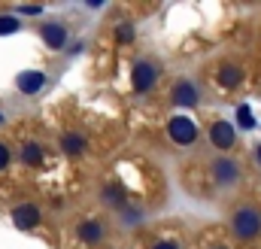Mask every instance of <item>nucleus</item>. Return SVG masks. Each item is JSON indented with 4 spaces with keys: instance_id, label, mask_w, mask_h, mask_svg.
<instances>
[{
    "instance_id": "1",
    "label": "nucleus",
    "mask_w": 261,
    "mask_h": 249,
    "mask_svg": "<svg viewBox=\"0 0 261 249\" xmlns=\"http://www.w3.org/2000/svg\"><path fill=\"white\" fill-rule=\"evenodd\" d=\"M231 225H234V234H237L240 240H252V237L261 231V216H258V210H252V207H240V210L234 213Z\"/></svg>"
},
{
    "instance_id": "2",
    "label": "nucleus",
    "mask_w": 261,
    "mask_h": 249,
    "mask_svg": "<svg viewBox=\"0 0 261 249\" xmlns=\"http://www.w3.org/2000/svg\"><path fill=\"white\" fill-rule=\"evenodd\" d=\"M170 137H173L176 143L189 146V143L197 140V124L192 122V119H186V116H176V119H170Z\"/></svg>"
},
{
    "instance_id": "3",
    "label": "nucleus",
    "mask_w": 261,
    "mask_h": 249,
    "mask_svg": "<svg viewBox=\"0 0 261 249\" xmlns=\"http://www.w3.org/2000/svg\"><path fill=\"white\" fill-rule=\"evenodd\" d=\"M12 222H15V228H21V231L37 228V225H40V210H37L34 204H21V207L12 210Z\"/></svg>"
},
{
    "instance_id": "4",
    "label": "nucleus",
    "mask_w": 261,
    "mask_h": 249,
    "mask_svg": "<svg viewBox=\"0 0 261 249\" xmlns=\"http://www.w3.org/2000/svg\"><path fill=\"white\" fill-rule=\"evenodd\" d=\"M210 140H213L216 149H231L234 146V128H231V122L216 119L213 128H210Z\"/></svg>"
},
{
    "instance_id": "5",
    "label": "nucleus",
    "mask_w": 261,
    "mask_h": 249,
    "mask_svg": "<svg viewBox=\"0 0 261 249\" xmlns=\"http://www.w3.org/2000/svg\"><path fill=\"white\" fill-rule=\"evenodd\" d=\"M213 177H216V183L231 186V183H237V177H240V164H237V161L222 158V161H216V164H213Z\"/></svg>"
},
{
    "instance_id": "6",
    "label": "nucleus",
    "mask_w": 261,
    "mask_h": 249,
    "mask_svg": "<svg viewBox=\"0 0 261 249\" xmlns=\"http://www.w3.org/2000/svg\"><path fill=\"white\" fill-rule=\"evenodd\" d=\"M155 67L146 61H140L137 67H134V73H130V79H134V88L137 91H146V88H152V82H155Z\"/></svg>"
},
{
    "instance_id": "7",
    "label": "nucleus",
    "mask_w": 261,
    "mask_h": 249,
    "mask_svg": "<svg viewBox=\"0 0 261 249\" xmlns=\"http://www.w3.org/2000/svg\"><path fill=\"white\" fill-rule=\"evenodd\" d=\"M43 40H46V46H49V49H64V43H67L64 24H58V21L43 24Z\"/></svg>"
},
{
    "instance_id": "8",
    "label": "nucleus",
    "mask_w": 261,
    "mask_h": 249,
    "mask_svg": "<svg viewBox=\"0 0 261 249\" xmlns=\"http://www.w3.org/2000/svg\"><path fill=\"white\" fill-rule=\"evenodd\" d=\"M43 82H46V76H43L40 70H28V73H18V79H15L18 91H24V94H34V91H40V88H43Z\"/></svg>"
},
{
    "instance_id": "9",
    "label": "nucleus",
    "mask_w": 261,
    "mask_h": 249,
    "mask_svg": "<svg viewBox=\"0 0 261 249\" xmlns=\"http://www.w3.org/2000/svg\"><path fill=\"white\" fill-rule=\"evenodd\" d=\"M79 240L88 243V246H91V243H100V240H103V225H100L97 219L82 222V225H79Z\"/></svg>"
},
{
    "instance_id": "10",
    "label": "nucleus",
    "mask_w": 261,
    "mask_h": 249,
    "mask_svg": "<svg viewBox=\"0 0 261 249\" xmlns=\"http://www.w3.org/2000/svg\"><path fill=\"white\" fill-rule=\"evenodd\" d=\"M173 101L179 104V107H195L197 104V88L192 82H176V88H173Z\"/></svg>"
},
{
    "instance_id": "11",
    "label": "nucleus",
    "mask_w": 261,
    "mask_h": 249,
    "mask_svg": "<svg viewBox=\"0 0 261 249\" xmlns=\"http://www.w3.org/2000/svg\"><path fill=\"white\" fill-rule=\"evenodd\" d=\"M219 82L225 85V88H234V85H240V79H243V73H240V67H234V64H225V67H219Z\"/></svg>"
},
{
    "instance_id": "12",
    "label": "nucleus",
    "mask_w": 261,
    "mask_h": 249,
    "mask_svg": "<svg viewBox=\"0 0 261 249\" xmlns=\"http://www.w3.org/2000/svg\"><path fill=\"white\" fill-rule=\"evenodd\" d=\"M61 146H64L67 155H79V152H85V140H82L79 134H64V137H61Z\"/></svg>"
},
{
    "instance_id": "13",
    "label": "nucleus",
    "mask_w": 261,
    "mask_h": 249,
    "mask_svg": "<svg viewBox=\"0 0 261 249\" xmlns=\"http://www.w3.org/2000/svg\"><path fill=\"white\" fill-rule=\"evenodd\" d=\"M21 158H24V164H40V161H43V149H40V143H24Z\"/></svg>"
},
{
    "instance_id": "14",
    "label": "nucleus",
    "mask_w": 261,
    "mask_h": 249,
    "mask_svg": "<svg viewBox=\"0 0 261 249\" xmlns=\"http://www.w3.org/2000/svg\"><path fill=\"white\" fill-rule=\"evenodd\" d=\"M237 122H240V128H255V119H252V110L249 107H237Z\"/></svg>"
},
{
    "instance_id": "15",
    "label": "nucleus",
    "mask_w": 261,
    "mask_h": 249,
    "mask_svg": "<svg viewBox=\"0 0 261 249\" xmlns=\"http://www.w3.org/2000/svg\"><path fill=\"white\" fill-rule=\"evenodd\" d=\"M18 31V21L12 15H0V34H15Z\"/></svg>"
},
{
    "instance_id": "16",
    "label": "nucleus",
    "mask_w": 261,
    "mask_h": 249,
    "mask_svg": "<svg viewBox=\"0 0 261 249\" xmlns=\"http://www.w3.org/2000/svg\"><path fill=\"white\" fill-rule=\"evenodd\" d=\"M116 34H119V40H122V43H130V40H134V28H130V24H122Z\"/></svg>"
},
{
    "instance_id": "17",
    "label": "nucleus",
    "mask_w": 261,
    "mask_h": 249,
    "mask_svg": "<svg viewBox=\"0 0 261 249\" xmlns=\"http://www.w3.org/2000/svg\"><path fill=\"white\" fill-rule=\"evenodd\" d=\"M6 167H9V146L0 143V170H6Z\"/></svg>"
},
{
    "instance_id": "18",
    "label": "nucleus",
    "mask_w": 261,
    "mask_h": 249,
    "mask_svg": "<svg viewBox=\"0 0 261 249\" xmlns=\"http://www.w3.org/2000/svg\"><path fill=\"white\" fill-rule=\"evenodd\" d=\"M152 249H179V243H170V240H158V243H152Z\"/></svg>"
},
{
    "instance_id": "19",
    "label": "nucleus",
    "mask_w": 261,
    "mask_h": 249,
    "mask_svg": "<svg viewBox=\"0 0 261 249\" xmlns=\"http://www.w3.org/2000/svg\"><path fill=\"white\" fill-rule=\"evenodd\" d=\"M258 161H261V149H258Z\"/></svg>"
}]
</instances>
